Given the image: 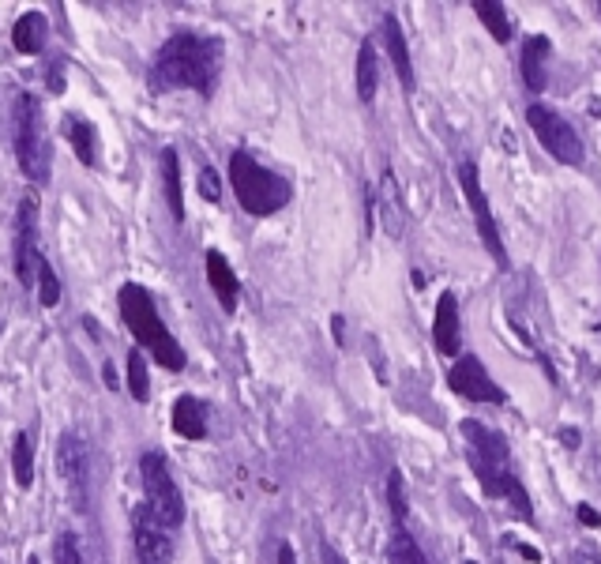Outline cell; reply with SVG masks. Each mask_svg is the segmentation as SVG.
Here are the masks:
<instances>
[{"label": "cell", "mask_w": 601, "mask_h": 564, "mask_svg": "<svg viewBox=\"0 0 601 564\" xmlns=\"http://www.w3.org/2000/svg\"><path fill=\"white\" fill-rule=\"evenodd\" d=\"M162 185H166V204H170L173 219L185 222V192H181V162H177V151L166 147L162 151Z\"/></svg>", "instance_id": "obj_20"}, {"label": "cell", "mask_w": 601, "mask_h": 564, "mask_svg": "<svg viewBox=\"0 0 601 564\" xmlns=\"http://www.w3.org/2000/svg\"><path fill=\"white\" fill-rule=\"evenodd\" d=\"M38 301L53 309L57 301H61V279L53 275V264H49L46 256H42V264H38Z\"/></svg>", "instance_id": "obj_26"}, {"label": "cell", "mask_w": 601, "mask_h": 564, "mask_svg": "<svg viewBox=\"0 0 601 564\" xmlns=\"http://www.w3.org/2000/svg\"><path fill=\"white\" fill-rule=\"evenodd\" d=\"M278 564H297V557H293L290 546H278Z\"/></svg>", "instance_id": "obj_31"}, {"label": "cell", "mask_w": 601, "mask_h": 564, "mask_svg": "<svg viewBox=\"0 0 601 564\" xmlns=\"http://www.w3.org/2000/svg\"><path fill=\"white\" fill-rule=\"evenodd\" d=\"M27 564H42V561H38V557H31V561H27Z\"/></svg>", "instance_id": "obj_33"}, {"label": "cell", "mask_w": 601, "mask_h": 564, "mask_svg": "<svg viewBox=\"0 0 601 564\" xmlns=\"http://www.w3.org/2000/svg\"><path fill=\"white\" fill-rule=\"evenodd\" d=\"M117 305H121L124 328L132 331V339L139 343V350H147L162 369L181 373V369H185V350H181V343L173 339V331L162 324L151 290L139 286V282H124L121 294H117Z\"/></svg>", "instance_id": "obj_3"}, {"label": "cell", "mask_w": 601, "mask_h": 564, "mask_svg": "<svg viewBox=\"0 0 601 564\" xmlns=\"http://www.w3.org/2000/svg\"><path fill=\"white\" fill-rule=\"evenodd\" d=\"M57 478H61L72 508L83 512L87 497H91V448L79 433H64L57 440Z\"/></svg>", "instance_id": "obj_8"}, {"label": "cell", "mask_w": 601, "mask_h": 564, "mask_svg": "<svg viewBox=\"0 0 601 564\" xmlns=\"http://www.w3.org/2000/svg\"><path fill=\"white\" fill-rule=\"evenodd\" d=\"M432 339H436V350L455 358L459 354V301L451 290H444L436 298V316H432Z\"/></svg>", "instance_id": "obj_13"}, {"label": "cell", "mask_w": 601, "mask_h": 564, "mask_svg": "<svg viewBox=\"0 0 601 564\" xmlns=\"http://www.w3.org/2000/svg\"><path fill=\"white\" fill-rule=\"evenodd\" d=\"M459 433L466 437L470 444V463H474V474H478L481 489L489 493V497H508V504L519 512L523 519H534V508L526 501V489L515 482V474H511V455H508V444L504 437L489 429V425L474 422V418H466L459 425Z\"/></svg>", "instance_id": "obj_2"}, {"label": "cell", "mask_w": 601, "mask_h": 564, "mask_svg": "<svg viewBox=\"0 0 601 564\" xmlns=\"http://www.w3.org/2000/svg\"><path fill=\"white\" fill-rule=\"evenodd\" d=\"M447 384H451V392L470 399V403H504V392L496 388L493 376L485 373V365L474 354L455 361V369L447 373Z\"/></svg>", "instance_id": "obj_12"}, {"label": "cell", "mask_w": 601, "mask_h": 564, "mask_svg": "<svg viewBox=\"0 0 601 564\" xmlns=\"http://www.w3.org/2000/svg\"><path fill=\"white\" fill-rule=\"evenodd\" d=\"M12 132H16V158L19 170L31 185H46L53 173V151L46 136V113L34 94H19L12 110Z\"/></svg>", "instance_id": "obj_5"}, {"label": "cell", "mask_w": 601, "mask_h": 564, "mask_svg": "<svg viewBox=\"0 0 601 564\" xmlns=\"http://www.w3.org/2000/svg\"><path fill=\"white\" fill-rule=\"evenodd\" d=\"M64 132H68V143H72V151H76L79 162L94 170V166H98V132H94L91 121H83V117H68Z\"/></svg>", "instance_id": "obj_19"}, {"label": "cell", "mask_w": 601, "mask_h": 564, "mask_svg": "<svg viewBox=\"0 0 601 564\" xmlns=\"http://www.w3.org/2000/svg\"><path fill=\"white\" fill-rule=\"evenodd\" d=\"M222 72V42L218 38H203V34L181 31L166 38V46L158 49L155 64H151V91H196L203 98H211Z\"/></svg>", "instance_id": "obj_1"}, {"label": "cell", "mask_w": 601, "mask_h": 564, "mask_svg": "<svg viewBox=\"0 0 601 564\" xmlns=\"http://www.w3.org/2000/svg\"><path fill=\"white\" fill-rule=\"evenodd\" d=\"M173 429L185 440H203L207 437V407L196 395H181L173 403Z\"/></svg>", "instance_id": "obj_15"}, {"label": "cell", "mask_w": 601, "mask_h": 564, "mask_svg": "<svg viewBox=\"0 0 601 564\" xmlns=\"http://www.w3.org/2000/svg\"><path fill=\"white\" fill-rule=\"evenodd\" d=\"M526 121H530V128H534V136H538V143L549 151V155L560 162V166H583V140H579V132L560 117L556 110H549V106H541V102H534L530 110H526Z\"/></svg>", "instance_id": "obj_7"}, {"label": "cell", "mask_w": 601, "mask_h": 564, "mask_svg": "<svg viewBox=\"0 0 601 564\" xmlns=\"http://www.w3.org/2000/svg\"><path fill=\"white\" fill-rule=\"evenodd\" d=\"M459 188L466 192V204H470L474 219H478V234H481V241H485L489 256L496 260V267H508V252H504V241H500L496 219H493V211H489V200H485V192H481L478 166H474L470 158H463V162H459Z\"/></svg>", "instance_id": "obj_9"}, {"label": "cell", "mask_w": 601, "mask_h": 564, "mask_svg": "<svg viewBox=\"0 0 601 564\" xmlns=\"http://www.w3.org/2000/svg\"><path fill=\"white\" fill-rule=\"evenodd\" d=\"M57 564H87L83 561V549H79V538L72 531H64L57 538Z\"/></svg>", "instance_id": "obj_27"}, {"label": "cell", "mask_w": 601, "mask_h": 564, "mask_svg": "<svg viewBox=\"0 0 601 564\" xmlns=\"http://www.w3.org/2000/svg\"><path fill=\"white\" fill-rule=\"evenodd\" d=\"M391 564H429V557L421 553V546L414 542L410 531H399L391 542Z\"/></svg>", "instance_id": "obj_25"}, {"label": "cell", "mask_w": 601, "mask_h": 564, "mask_svg": "<svg viewBox=\"0 0 601 564\" xmlns=\"http://www.w3.org/2000/svg\"><path fill=\"white\" fill-rule=\"evenodd\" d=\"M128 392H132L136 403H147V399H151V376H147L143 350H132V354H128Z\"/></svg>", "instance_id": "obj_24"}, {"label": "cell", "mask_w": 601, "mask_h": 564, "mask_svg": "<svg viewBox=\"0 0 601 564\" xmlns=\"http://www.w3.org/2000/svg\"><path fill=\"white\" fill-rule=\"evenodd\" d=\"M207 282H211V290H215L218 305L226 309V313H237V298H241V282L233 275L230 260L222 256L218 249L207 252Z\"/></svg>", "instance_id": "obj_14"}, {"label": "cell", "mask_w": 601, "mask_h": 564, "mask_svg": "<svg viewBox=\"0 0 601 564\" xmlns=\"http://www.w3.org/2000/svg\"><path fill=\"white\" fill-rule=\"evenodd\" d=\"M384 42H387V53H391V64H395V72H399V79H402V87L410 91V87H414V64H410L406 34H402L395 16H384Z\"/></svg>", "instance_id": "obj_17"}, {"label": "cell", "mask_w": 601, "mask_h": 564, "mask_svg": "<svg viewBox=\"0 0 601 564\" xmlns=\"http://www.w3.org/2000/svg\"><path fill=\"white\" fill-rule=\"evenodd\" d=\"M545 57H549V38H526L523 53H519V68H523V79L530 91H541L545 87Z\"/></svg>", "instance_id": "obj_18"}, {"label": "cell", "mask_w": 601, "mask_h": 564, "mask_svg": "<svg viewBox=\"0 0 601 564\" xmlns=\"http://www.w3.org/2000/svg\"><path fill=\"white\" fill-rule=\"evenodd\" d=\"M132 542H136L139 564H173V534L151 516L147 504L132 512Z\"/></svg>", "instance_id": "obj_11"}, {"label": "cell", "mask_w": 601, "mask_h": 564, "mask_svg": "<svg viewBox=\"0 0 601 564\" xmlns=\"http://www.w3.org/2000/svg\"><path fill=\"white\" fill-rule=\"evenodd\" d=\"M380 61H376V46L365 42V46L357 49V98L361 102H372L376 98V83H380Z\"/></svg>", "instance_id": "obj_21"}, {"label": "cell", "mask_w": 601, "mask_h": 564, "mask_svg": "<svg viewBox=\"0 0 601 564\" xmlns=\"http://www.w3.org/2000/svg\"><path fill=\"white\" fill-rule=\"evenodd\" d=\"M579 519H583L586 527H601V516L590 508V504H579Z\"/></svg>", "instance_id": "obj_30"}, {"label": "cell", "mask_w": 601, "mask_h": 564, "mask_svg": "<svg viewBox=\"0 0 601 564\" xmlns=\"http://www.w3.org/2000/svg\"><path fill=\"white\" fill-rule=\"evenodd\" d=\"M387 497H391V512H395V519H406V497H402V474L399 470H391L387 474Z\"/></svg>", "instance_id": "obj_28"}, {"label": "cell", "mask_w": 601, "mask_h": 564, "mask_svg": "<svg viewBox=\"0 0 601 564\" xmlns=\"http://www.w3.org/2000/svg\"><path fill=\"white\" fill-rule=\"evenodd\" d=\"M139 478H143V493H147V508L151 516L166 527V531H177L185 523V497L173 482L170 463L162 452H147L139 459Z\"/></svg>", "instance_id": "obj_6"}, {"label": "cell", "mask_w": 601, "mask_h": 564, "mask_svg": "<svg viewBox=\"0 0 601 564\" xmlns=\"http://www.w3.org/2000/svg\"><path fill=\"white\" fill-rule=\"evenodd\" d=\"M38 264H42V252H38V200L27 196L16 215V275L23 286H38Z\"/></svg>", "instance_id": "obj_10"}, {"label": "cell", "mask_w": 601, "mask_h": 564, "mask_svg": "<svg viewBox=\"0 0 601 564\" xmlns=\"http://www.w3.org/2000/svg\"><path fill=\"white\" fill-rule=\"evenodd\" d=\"M463 564H478V561H463Z\"/></svg>", "instance_id": "obj_34"}, {"label": "cell", "mask_w": 601, "mask_h": 564, "mask_svg": "<svg viewBox=\"0 0 601 564\" xmlns=\"http://www.w3.org/2000/svg\"><path fill=\"white\" fill-rule=\"evenodd\" d=\"M230 185L237 204L245 207L248 215H256V219H267V215L282 211L293 196L290 181L271 173L267 166H260L248 151H233L230 155Z\"/></svg>", "instance_id": "obj_4"}, {"label": "cell", "mask_w": 601, "mask_h": 564, "mask_svg": "<svg viewBox=\"0 0 601 564\" xmlns=\"http://www.w3.org/2000/svg\"><path fill=\"white\" fill-rule=\"evenodd\" d=\"M46 38H49V23L42 12H23V16L16 19V27H12V46H16L19 53H27V57L42 53V49H46Z\"/></svg>", "instance_id": "obj_16"}, {"label": "cell", "mask_w": 601, "mask_h": 564, "mask_svg": "<svg viewBox=\"0 0 601 564\" xmlns=\"http://www.w3.org/2000/svg\"><path fill=\"white\" fill-rule=\"evenodd\" d=\"M474 12H478V19L489 27V34H493L500 46H508L511 42V23H508V12H504V4H496V0H474Z\"/></svg>", "instance_id": "obj_22"}, {"label": "cell", "mask_w": 601, "mask_h": 564, "mask_svg": "<svg viewBox=\"0 0 601 564\" xmlns=\"http://www.w3.org/2000/svg\"><path fill=\"white\" fill-rule=\"evenodd\" d=\"M12 474H16L19 489H31L34 482V440L31 433H19L16 448H12Z\"/></svg>", "instance_id": "obj_23"}, {"label": "cell", "mask_w": 601, "mask_h": 564, "mask_svg": "<svg viewBox=\"0 0 601 564\" xmlns=\"http://www.w3.org/2000/svg\"><path fill=\"white\" fill-rule=\"evenodd\" d=\"M200 196L207 200V204H218V200H222V181H218L215 170L200 173Z\"/></svg>", "instance_id": "obj_29"}, {"label": "cell", "mask_w": 601, "mask_h": 564, "mask_svg": "<svg viewBox=\"0 0 601 564\" xmlns=\"http://www.w3.org/2000/svg\"><path fill=\"white\" fill-rule=\"evenodd\" d=\"M106 384L109 388H117V373H113V365H106Z\"/></svg>", "instance_id": "obj_32"}]
</instances>
